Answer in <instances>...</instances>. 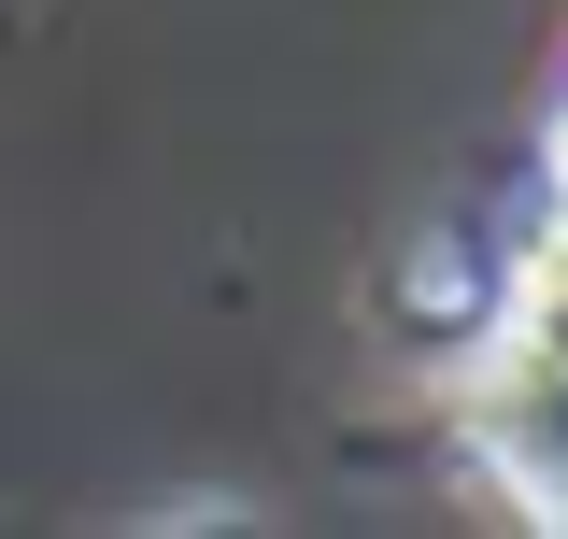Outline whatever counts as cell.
<instances>
[{"label":"cell","mask_w":568,"mask_h":539,"mask_svg":"<svg viewBox=\"0 0 568 539\" xmlns=\"http://www.w3.org/2000/svg\"><path fill=\"white\" fill-rule=\"evenodd\" d=\"M455 455L484 469V497L511 526L568 539V100L540 129V185L511 227V298L455 355Z\"/></svg>","instance_id":"obj_1"},{"label":"cell","mask_w":568,"mask_h":539,"mask_svg":"<svg viewBox=\"0 0 568 539\" xmlns=\"http://www.w3.org/2000/svg\"><path fill=\"white\" fill-rule=\"evenodd\" d=\"M0 29H14V0H0Z\"/></svg>","instance_id":"obj_2"}]
</instances>
